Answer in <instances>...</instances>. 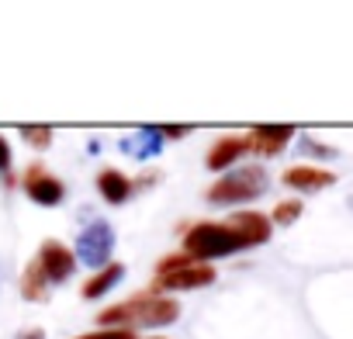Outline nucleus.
<instances>
[{
    "label": "nucleus",
    "mask_w": 353,
    "mask_h": 339,
    "mask_svg": "<svg viewBox=\"0 0 353 339\" xmlns=\"http://www.w3.org/2000/svg\"><path fill=\"white\" fill-rule=\"evenodd\" d=\"M0 277H4V270H0ZM0 284H4V280H0Z\"/></svg>",
    "instance_id": "5701e85b"
},
{
    "label": "nucleus",
    "mask_w": 353,
    "mask_h": 339,
    "mask_svg": "<svg viewBox=\"0 0 353 339\" xmlns=\"http://www.w3.org/2000/svg\"><path fill=\"white\" fill-rule=\"evenodd\" d=\"M21 294H25L28 301H46L49 280H46V274H42L39 263H28V267H25V274H21Z\"/></svg>",
    "instance_id": "2eb2a0df"
},
{
    "label": "nucleus",
    "mask_w": 353,
    "mask_h": 339,
    "mask_svg": "<svg viewBox=\"0 0 353 339\" xmlns=\"http://www.w3.org/2000/svg\"><path fill=\"white\" fill-rule=\"evenodd\" d=\"M301 152H308V156H322V159H332V156H336V149H332V145H319V142H315V138H308V135L301 138Z\"/></svg>",
    "instance_id": "a211bd4d"
},
{
    "label": "nucleus",
    "mask_w": 353,
    "mask_h": 339,
    "mask_svg": "<svg viewBox=\"0 0 353 339\" xmlns=\"http://www.w3.org/2000/svg\"><path fill=\"white\" fill-rule=\"evenodd\" d=\"M163 128H156V125H142L135 135H128V138H121V152H128V156H135V159H152V156H159L163 152Z\"/></svg>",
    "instance_id": "f8f14e48"
},
{
    "label": "nucleus",
    "mask_w": 353,
    "mask_h": 339,
    "mask_svg": "<svg viewBox=\"0 0 353 339\" xmlns=\"http://www.w3.org/2000/svg\"><path fill=\"white\" fill-rule=\"evenodd\" d=\"M39 267L49 284H66L77 270V253L70 246H63L59 239H46L39 246Z\"/></svg>",
    "instance_id": "423d86ee"
},
{
    "label": "nucleus",
    "mask_w": 353,
    "mask_h": 339,
    "mask_svg": "<svg viewBox=\"0 0 353 339\" xmlns=\"http://www.w3.org/2000/svg\"><path fill=\"white\" fill-rule=\"evenodd\" d=\"M267 187H270V177L263 166H236L212 184L208 201L212 205H239V201H253V198L267 194Z\"/></svg>",
    "instance_id": "7ed1b4c3"
},
{
    "label": "nucleus",
    "mask_w": 353,
    "mask_h": 339,
    "mask_svg": "<svg viewBox=\"0 0 353 339\" xmlns=\"http://www.w3.org/2000/svg\"><path fill=\"white\" fill-rule=\"evenodd\" d=\"M121 277H125V267H121V263H108L104 270H97V274L83 284V298H87V301L104 298V294H108V291H111V287H114Z\"/></svg>",
    "instance_id": "4468645a"
},
{
    "label": "nucleus",
    "mask_w": 353,
    "mask_h": 339,
    "mask_svg": "<svg viewBox=\"0 0 353 339\" xmlns=\"http://www.w3.org/2000/svg\"><path fill=\"white\" fill-rule=\"evenodd\" d=\"M246 138H250V152L277 156V152H284V145L294 138V128H291V125H256Z\"/></svg>",
    "instance_id": "1a4fd4ad"
},
{
    "label": "nucleus",
    "mask_w": 353,
    "mask_h": 339,
    "mask_svg": "<svg viewBox=\"0 0 353 339\" xmlns=\"http://www.w3.org/2000/svg\"><path fill=\"white\" fill-rule=\"evenodd\" d=\"M243 152H250V138L246 135H222L212 149H208V156H205V163H208V170H215V174H222V170H229Z\"/></svg>",
    "instance_id": "9b49d317"
},
{
    "label": "nucleus",
    "mask_w": 353,
    "mask_h": 339,
    "mask_svg": "<svg viewBox=\"0 0 353 339\" xmlns=\"http://www.w3.org/2000/svg\"><path fill=\"white\" fill-rule=\"evenodd\" d=\"M284 184L291 191L308 194V191L332 187L336 184V174H332V170H319V166H291V170H284Z\"/></svg>",
    "instance_id": "9d476101"
},
{
    "label": "nucleus",
    "mask_w": 353,
    "mask_h": 339,
    "mask_svg": "<svg viewBox=\"0 0 353 339\" xmlns=\"http://www.w3.org/2000/svg\"><path fill=\"white\" fill-rule=\"evenodd\" d=\"M239 249H246L243 239H239L229 225H222V222H198V225L188 229V236H184V256H188L191 263L222 260V256H232V253H239Z\"/></svg>",
    "instance_id": "f03ea898"
},
{
    "label": "nucleus",
    "mask_w": 353,
    "mask_h": 339,
    "mask_svg": "<svg viewBox=\"0 0 353 339\" xmlns=\"http://www.w3.org/2000/svg\"><path fill=\"white\" fill-rule=\"evenodd\" d=\"M77 339H135V336H132V329H97V332H87Z\"/></svg>",
    "instance_id": "6ab92c4d"
},
{
    "label": "nucleus",
    "mask_w": 353,
    "mask_h": 339,
    "mask_svg": "<svg viewBox=\"0 0 353 339\" xmlns=\"http://www.w3.org/2000/svg\"><path fill=\"white\" fill-rule=\"evenodd\" d=\"M14 339H46V332H42V329H21Z\"/></svg>",
    "instance_id": "4be33fe9"
},
{
    "label": "nucleus",
    "mask_w": 353,
    "mask_h": 339,
    "mask_svg": "<svg viewBox=\"0 0 353 339\" xmlns=\"http://www.w3.org/2000/svg\"><path fill=\"white\" fill-rule=\"evenodd\" d=\"M25 194L35 205H42V208H56V205H63L66 187H63V181H56L52 174H46L42 163H35V166H28V174H25Z\"/></svg>",
    "instance_id": "0eeeda50"
},
{
    "label": "nucleus",
    "mask_w": 353,
    "mask_h": 339,
    "mask_svg": "<svg viewBox=\"0 0 353 339\" xmlns=\"http://www.w3.org/2000/svg\"><path fill=\"white\" fill-rule=\"evenodd\" d=\"M225 225L243 239V246H263V243L270 239V232H274L270 218L260 215V212H236Z\"/></svg>",
    "instance_id": "6e6552de"
},
{
    "label": "nucleus",
    "mask_w": 353,
    "mask_h": 339,
    "mask_svg": "<svg viewBox=\"0 0 353 339\" xmlns=\"http://www.w3.org/2000/svg\"><path fill=\"white\" fill-rule=\"evenodd\" d=\"M77 260L83 267H94V270H104L111 263V253H114V229L104 222V218H94L80 236H77Z\"/></svg>",
    "instance_id": "20e7f679"
},
{
    "label": "nucleus",
    "mask_w": 353,
    "mask_h": 339,
    "mask_svg": "<svg viewBox=\"0 0 353 339\" xmlns=\"http://www.w3.org/2000/svg\"><path fill=\"white\" fill-rule=\"evenodd\" d=\"M21 138H25L32 149H49V145H52V128H49V125H25V128H21Z\"/></svg>",
    "instance_id": "dca6fc26"
},
{
    "label": "nucleus",
    "mask_w": 353,
    "mask_h": 339,
    "mask_svg": "<svg viewBox=\"0 0 353 339\" xmlns=\"http://www.w3.org/2000/svg\"><path fill=\"white\" fill-rule=\"evenodd\" d=\"M181 318V305L170 301V298H156V294H135L108 311H101V325H125V329H135V325H149V329H159V325H170Z\"/></svg>",
    "instance_id": "f257e3e1"
},
{
    "label": "nucleus",
    "mask_w": 353,
    "mask_h": 339,
    "mask_svg": "<svg viewBox=\"0 0 353 339\" xmlns=\"http://www.w3.org/2000/svg\"><path fill=\"white\" fill-rule=\"evenodd\" d=\"M11 170V142L0 135V174H8Z\"/></svg>",
    "instance_id": "aec40b11"
},
{
    "label": "nucleus",
    "mask_w": 353,
    "mask_h": 339,
    "mask_svg": "<svg viewBox=\"0 0 353 339\" xmlns=\"http://www.w3.org/2000/svg\"><path fill=\"white\" fill-rule=\"evenodd\" d=\"M298 215H301V201H298V198H288V201H281V205L274 208L270 222H274V225H291Z\"/></svg>",
    "instance_id": "f3484780"
},
{
    "label": "nucleus",
    "mask_w": 353,
    "mask_h": 339,
    "mask_svg": "<svg viewBox=\"0 0 353 339\" xmlns=\"http://www.w3.org/2000/svg\"><path fill=\"white\" fill-rule=\"evenodd\" d=\"M184 135H191V125H166L163 128V138L170 142V138H184Z\"/></svg>",
    "instance_id": "412c9836"
},
{
    "label": "nucleus",
    "mask_w": 353,
    "mask_h": 339,
    "mask_svg": "<svg viewBox=\"0 0 353 339\" xmlns=\"http://www.w3.org/2000/svg\"><path fill=\"white\" fill-rule=\"evenodd\" d=\"M215 280V267L208 263H194V267H181L173 274H156L149 294H163V291H194V287H208Z\"/></svg>",
    "instance_id": "39448f33"
},
{
    "label": "nucleus",
    "mask_w": 353,
    "mask_h": 339,
    "mask_svg": "<svg viewBox=\"0 0 353 339\" xmlns=\"http://www.w3.org/2000/svg\"><path fill=\"white\" fill-rule=\"evenodd\" d=\"M97 191H101V198L108 205H125L132 198L135 184L125 174H118V170H101V174H97Z\"/></svg>",
    "instance_id": "ddd939ff"
}]
</instances>
